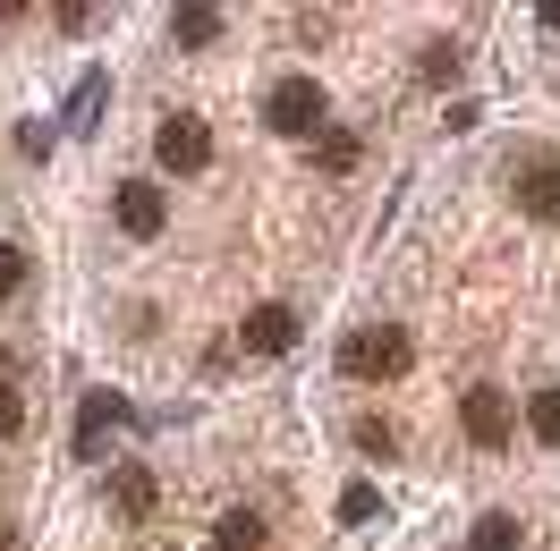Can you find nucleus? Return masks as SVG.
Listing matches in <instances>:
<instances>
[{
  "instance_id": "obj_3",
  "label": "nucleus",
  "mask_w": 560,
  "mask_h": 551,
  "mask_svg": "<svg viewBox=\"0 0 560 551\" xmlns=\"http://www.w3.org/2000/svg\"><path fill=\"white\" fill-rule=\"evenodd\" d=\"M264 119H272L280 137H315V128H323V85H315V77H280L272 103H264Z\"/></svg>"
},
{
  "instance_id": "obj_10",
  "label": "nucleus",
  "mask_w": 560,
  "mask_h": 551,
  "mask_svg": "<svg viewBox=\"0 0 560 551\" xmlns=\"http://www.w3.org/2000/svg\"><path fill=\"white\" fill-rule=\"evenodd\" d=\"M467 551H526V535H518V517H510V509H492V517H476V535H467Z\"/></svg>"
},
{
  "instance_id": "obj_5",
  "label": "nucleus",
  "mask_w": 560,
  "mask_h": 551,
  "mask_svg": "<svg viewBox=\"0 0 560 551\" xmlns=\"http://www.w3.org/2000/svg\"><path fill=\"white\" fill-rule=\"evenodd\" d=\"M119 424H128V399H119V390H85V399H77V458H103Z\"/></svg>"
},
{
  "instance_id": "obj_1",
  "label": "nucleus",
  "mask_w": 560,
  "mask_h": 551,
  "mask_svg": "<svg viewBox=\"0 0 560 551\" xmlns=\"http://www.w3.org/2000/svg\"><path fill=\"white\" fill-rule=\"evenodd\" d=\"M340 374H357V382L408 374V331H399V323H383V331H357V340L340 348Z\"/></svg>"
},
{
  "instance_id": "obj_16",
  "label": "nucleus",
  "mask_w": 560,
  "mask_h": 551,
  "mask_svg": "<svg viewBox=\"0 0 560 551\" xmlns=\"http://www.w3.org/2000/svg\"><path fill=\"white\" fill-rule=\"evenodd\" d=\"M103 85H110V77H85V85H77V103H69V128H94V119H103Z\"/></svg>"
},
{
  "instance_id": "obj_15",
  "label": "nucleus",
  "mask_w": 560,
  "mask_h": 551,
  "mask_svg": "<svg viewBox=\"0 0 560 551\" xmlns=\"http://www.w3.org/2000/svg\"><path fill=\"white\" fill-rule=\"evenodd\" d=\"M26 433V408H18V390H9V348H0V442H18Z\"/></svg>"
},
{
  "instance_id": "obj_19",
  "label": "nucleus",
  "mask_w": 560,
  "mask_h": 551,
  "mask_svg": "<svg viewBox=\"0 0 560 551\" xmlns=\"http://www.w3.org/2000/svg\"><path fill=\"white\" fill-rule=\"evenodd\" d=\"M18 289H26V255H18V246H0V297H18Z\"/></svg>"
},
{
  "instance_id": "obj_8",
  "label": "nucleus",
  "mask_w": 560,
  "mask_h": 551,
  "mask_svg": "<svg viewBox=\"0 0 560 551\" xmlns=\"http://www.w3.org/2000/svg\"><path fill=\"white\" fill-rule=\"evenodd\" d=\"M162 221H171V212H162V187H153V178H128V187H119V230H128V238H153Z\"/></svg>"
},
{
  "instance_id": "obj_17",
  "label": "nucleus",
  "mask_w": 560,
  "mask_h": 551,
  "mask_svg": "<svg viewBox=\"0 0 560 551\" xmlns=\"http://www.w3.org/2000/svg\"><path fill=\"white\" fill-rule=\"evenodd\" d=\"M374 509H383V492H374V483H349V492H340V517H349V526H365Z\"/></svg>"
},
{
  "instance_id": "obj_11",
  "label": "nucleus",
  "mask_w": 560,
  "mask_h": 551,
  "mask_svg": "<svg viewBox=\"0 0 560 551\" xmlns=\"http://www.w3.org/2000/svg\"><path fill=\"white\" fill-rule=\"evenodd\" d=\"M171 35L178 43H212L221 35V9H212V0H187V9H171Z\"/></svg>"
},
{
  "instance_id": "obj_12",
  "label": "nucleus",
  "mask_w": 560,
  "mask_h": 551,
  "mask_svg": "<svg viewBox=\"0 0 560 551\" xmlns=\"http://www.w3.org/2000/svg\"><path fill=\"white\" fill-rule=\"evenodd\" d=\"M357 153H365V144H357L349 128H323V137H315V162H323L331 178H340V171H357Z\"/></svg>"
},
{
  "instance_id": "obj_4",
  "label": "nucleus",
  "mask_w": 560,
  "mask_h": 551,
  "mask_svg": "<svg viewBox=\"0 0 560 551\" xmlns=\"http://www.w3.org/2000/svg\"><path fill=\"white\" fill-rule=\"evenodd\" d=\"M510 196H518L526 221H560V153H526L518 178H510Z\"/></svg>"
},
{
  "instance_id": "obj_14",
  "label": "nucleus",
  "mask_w": 560,
  "mask_h": 551,
  "mask_svg": "<svg viewBox=\"0 0 560 551\" xmlns=\"http://www.w3.org/2000/svg\"><path fill=\"white\" fill-rule=\"evenodd\" d=\"M526 424H535V442L560 449V390H535V399H526Z\"/></svg>"
},
{
  "instance_id": "obj_13",
  "label": "nucleus",
  "mask_w": 560,
  "mask_h": 551,
  "mask_svg": "<svg viewBox=\"0 0 560 551\" xmlns=\"http://www.w3.org/2000/svg\"><path fill=\"white\" fill-rule=\"evenodd\" d=\"M153 492H162V483L144 476V467H119V509H128V517H144V509H153Z\"/></svg>"
},
{
  "instance_id": "obj_7",
  "label": "nucleus",
  "mask_w": 560,
  "mask_h": 551,
  "mask_svg": "<svg viewBox=\"0 0 560 551\" xmlns=\"http://www.w3.org/2000/svg\"><path fill=\"white\" fill-rule=\"evenodd\" d=\"M298 348V314L289 306H255L246 314V356H289Z\"/></svg>"
},
{
  "instance_id": "obj_6",
  "label": "nucleus",
  "mask_w": 560,
  "mask_h": 551,
  "mask_svg": "<svg viewBox=\"0 0 560 551\" xmlns=\"http://www.w3.org/2000/svg\"><path fill=\"white\" fill-rule=\"evenodd\" d=\"M458 424H467V442H476V449H501V442H510V399H501L492 382H476L467 408H458Z\"/></svg>"
},
{
  "instance_id": "obj_20",
  "label": "nucleus",
  "mask_w": 560,
  "mask_h": 551,
  "mask_svg": "<svg viewBox=\"0 0 560 551\" xmlns=\"http://www.w3.org/2000/svg\"><path fill=\"white\" fill-rule=\"evenodd\" d=\"M535 17H544V26H552V35H560V0H544V9H535Z\"/></svg>"
},
{
  "instance_id": "obj_18",
  "label": "nucleus",
  "mask_w": 560,
  "mask_h": 551,
  "mask_svg": "<svg viewBox=\"0 0 560 551\" xmlns=\"http://www.w3.org/2000/svg\"><path fill=\"white\" fill-rule=\"evenodd\" d=\"M357 449H374V458H390V449H399V433H390L383 415H365V424H357Z\"/></svg>"
},
{
  "instance_id": "obj_2",
  "label": "nucleus",
  "mask_w": 560,
  "mask_h": 551,
  "mask_svg": "<svg viewBox=\"0 0 560 551\" xmlns=\"http://www.w3.org/2000/svg\"><path fill=\"white\" fill-rule=\"evenodd\" d=\"M153 162H162V171H205L212 162V128L205 119H196V110H171V119H162V137H153Z\"/></svg>"
},
{
  "instance_id": "obj_9",
  "label": "nucleus",
  "mask_w": 560,
  "mask_h": 551,
  "mask_svg": "<svg viewBox=\"0 0 560 551\" xmlns=\"http://www.w3.org/2000/svg\"><path fill=\"white\" fill-rule=\"evenodd\" d=\"M212 551H264V517H255V509H230L221 526H212Z\"/></svg>"
}]
</instances>
